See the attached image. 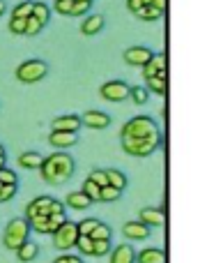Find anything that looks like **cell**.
Masks as SVG:
<instances>
[{"instance_id":"44dd1931","label":"cell","mask_w":207,"mask_h":263,"mask_svg":"<svg viewBox=\"0 0 207 263\" xmlns=\"http://www.w3.org/2000/svg\"><path fill=\"white\" fill-rule=\"evenodd\" d=\"M104 26H106V21H104L101 14H88V16H83V21H81V32L86 37H95L104 30Z\"/></svg>"},{"instance_id":"5bb4252c","label":"cell","mask_w":207,"mask_h":263,"mask_svg":"<svg viewBox=\"0 0 207 263\" xmlns=\"http://www.w3.org/2000/svg\"><path fill=\"white\" fill-rule=\"evenodd\" d=\"M18 194V176L12 168H0V203H7Z\"/></svg>"},{"instance_id":"30bf717a","label":"cell","mask_w":207,"mask_h":263,"mask_svg":"<svg viewBox=\"0 0 207 263\" xmlns=\"http://www.w3.org/2000/svg\"><path fill=\"white\" fill-rule=\"evenodd\" d=\"M76 227H78V236H86L90 240H111L113 238V229L97 217L81 219V222H76Z\"/></svg>"},{"instance_id":"5b68a950","label":"cell","mask_w":207,"mask_h":263,"mask_svg":"<svg viewBox=\"0 0 207 263\" xmlns=\"http://www.w3.org/2000/svg\"><path fill=\"white\" fill-rule=\"evenodd\" d=\"M127 9L138 21L154 23L163 18V14L168 9V0H127Z\"/></svg>"},{"instance_id":"4316f807","label":"cell","mask_w":207,"mask_h":263,"mask_svg":"<svg viewBox=\"0 0 207 263\" xmlns=\"http://www.w3.org/2000/svg\"><path fill=\"white\" fill-rule=\"evenodd\" d=\"M106 178H108V185L117 192H125L129 187V180H127V176L120 168H106Z\"/></svg>"},{"instance_id":"4fadbf2b","label":"cell","mask_w":207,"mask_h":263,"mask_svg":"<svg viewBox=\"0 0 207 263\" xmlns=\"http://www.w3.org/2000/svg\"><path fill=\"white\" fill-rule=\"evenodd\" d=\"M129 90H131V86L127 81H120V79H113V81H106L99 86L101 100L111 102V104H120V102L129 100Z\"/></svg>"},{"instance_id":"277c9868","label":"cell","mask_w":207,"mask_h":263,"mask_svg":"<svg viewBox=\"0 0 207 263\" xmlns=\"http://www.w3.org/2000/svg\"><path fill=\"white\" fill-rule=\"evenodd\" d=\"M143 83L150 95L166 97L168 95V55L166 51H154L152 58L143 67Z\"/></svg>"},{"instance_id":"f546056e","label":"cell","mask_w":207,"mask_h":263,"mask_svg":"<svg viewBox=\"0 0 207 263\" xmlns=\"http://www.w3.org/2000/svg\"><path fill=\"white\" fill-rule=\"evenodd\" d=\"M7 166V150H5V145L0 143V168Z\"/></svg>"},{"instance_id":"ba28073f","label":"cell","mask_w":207,"mask_h":263,"mask_svg":"<svg viewBox=\"0 0 207 263\" xmlns=\"http://www.w3.org/2000/svg\"><path fill=\"white\" fill-rule=\"evenodd\" d=\"M49 21H51V7L46 3L35 0V3H32L30 14H28L26 32H23V37H37L46 26H49Z\"/></svg>"},{"instance_id":"3957f363","label":"cell","mask_w":207,"mask_h":263,"mask_svg":"<svg viewBox=\"0 0 207 263\" xmlns=\"http://www.w3.org/2000/svg\"><path fill=\"white\" fill-rule=\"evenodd\" d=\"M74 171H76V162H74V157L69 153H60V150L46 155L44 162H42V166H39L42 180L51 187L65 185V182L74 176Z\"/></svg>"},{"instance_id":"7402d4cb","label":"cell","mask_w":207,"mask_h":263,"mask_svg":"<svg viewBox=\"0 0 207 263\" xmlns=\"http://www.w3.org/2000/svg\"><path fill=\"white\" fill-rule=\"evenodd\" d=\"M108 263H136V250L131 245H127V242H122V245H115L111 250Z\"/></svg>"},{"instance_id":"8fae6325","label":"cell","mask_w":207,"mask_h":263,"mask_svg":"<svg viewBox=\"0 0 207 263\" xmlns=\"http://www.w3.org/2000/svg\"><path fill=\"white\" fill-rule=\"evenodd\" d=\"M92 5H95V0H53V12L67 18L88 16Z\"/></svg>"},{"instance_id":"83f0119b","label":"cell","mask_w":207,"mask_h":263,"mask_svg":"<svg viewBox=\"0 0 207 263\" xmlns=\"http://www.w3.org/2000/svg\"><path fill=\"white\" fill-rule=\"evenodd\" d=\"M129 100H134V104L143 106L145 102L150 100V92L145 90L143 86H131V90H129Z\"/></svg>"},{"instance_id":"8992f818","label":"cell","mask_w":207,"mask_h":263,"mask_svg":"<svg viewBox=\"0 0 207 263\" xmlns=\"http://www.w3.org/2000/svg\"><path fill=\"white\" fill-rule=\"evenodd\" d=\"M46 74H49V65L39 58H30V60H23L16 69H14V77H16L18 83L23 86H35V83L44 81Z\"/></svg>"},{"instance_id":"ffe728a7","label":"cell","mask_w":207,"mask_h":263,"mask_svg":"<svg viewBox=\"0 0 207 263\" xmlns=\"http://www.w3.org/2000/svg\"><path fill=\"white\" fill-rule=\"evenodd\" d=\"M150 233H152V231H150L145 224H140L138 219L125 222V227H122V236H125L127 240H148Z\"/></svg>"},{"instance_id":"52a82bcc","label":"cell","mask_w":207,"mask_h":263,"mask_svg":"<svg viewBox=\"0 0 207 263\" xmlns=\"http://www.w3.org/2000/svg\"><path fill=\"white\" fill-rule=\"evenodd\" d=\"M28 240H30V227H28L26 219L23 217L9 219L7 227H5V231H3V245L7 247L9 252H16L18 247Z\"/></svg>"},{"instance_id":"603a6c76","label":"cell","mask_w":207,"mask_h":263,"mask_svg":"<svg viewBox=\"0 0 207 263\" xmlns=\"http://www.w3.org/2000/svg\"><path fill=\"white\" fill-rule=\"evenodd\" d=\"M65 208H69V210H76V213H83V210H88L92 205V201L88 199L86 194H83L81 190H76V192H69L67 196H65Z\"/></svg>"},{"instance_id":"6da1fadb","label":"cell","mask_w":207,"mask_h":263,"mask_svg":"<svg viewBox=\"0 0 207 263\" xmlns=\"http://www.w3.org/2000/svg\"><path fill=\"white\" fill-rule=\"evenodd\" d=\"M120 145L129 157L145 159L161 148V129L152 116H134L120 129Z\"/></svg>"},{"instance_id":"9c48e42d","label":"cell","mask_w":207,"mask_h":263,"mask_svg":"<svg viewBox=\"0 0 207 263\" xmlns=\"http://www.w3.org/2000/svg\"><path fill=\"white\" fill-rule=\"evenodd\" d=\"M51 238H53V247H55V250L63 252V254H69L72 250H76V240H78V227H76V222L67 219V222H65L63 227L58 229V231L51 233Z\"/></svg>"},{"instance_id":"4dcf8cb0","label":"cell","mask_w":207,"mask_h":263,"mask_svg":"<svg viewBox=\"0 0 207 263\" xmlns=\"http://www.w3.org/2000/svg\"><path fill=\"white\" fill-rule=\"evenodd\" d=\"M5 14H7V3H5V0H0V18H3Z\"/></svg>"},{"instance_id":"7c38bea8","label":"cell","mask_w":207,"mask_h":263,"mask_svg":"<svg viewBox=\"0 0 207 263\" xmlns=\"http://www.w3.org/2000/svg\"><path fill=\"white\" fill-rule=\"evenodd\" d=\"M32 3H35V0H21L18 5H14L12 7V12H9V21H7V28H9L12 35L23 37V32H26L28 14H30V9H32Z\"/></svg>"},{"instance_id":"cb8c5ba5","label":"cell","mask_w":207,"mask_h":263,"mask_svg":"<svg viewBox=\"0 0 207 263\" xmlns=\"http://www.w3.org/2000/svg\"><path fill=\"white\" fill-rule=\"evenodd\" d=\"M42 162H44V155L37 153V150H26V153H21L16 159V164L21 168H26V171H39Z\"/></svg>"},{"instance_id":"d6986e66","label":"cell","mask_w":207,"mask_h":263,"mask_svg":"<svg viewBox=\"0 0 207 263\" xmlns=\"http://www.w3.org/2000/svg\"><path fill=\"white\" fill-rule=\"evenodd\" d=\"M76 143H78V134H69V132H51L49 134V145L60 150V153H67Z\"/></svg>"},{"instance_id":"ac0fdd59","label":"cell","mask_w":207,"mask_h":263,"mask_svg":"<svg viewBox=\"0 0 207 263\" xmlns=\"http://www.w3.org/2000/svg\"><path fill=\"white\" fill-rule=\"evenodd\" d=\"M81 129V118L76 114H63L55 116L51 120V132H69V134H78Z\"/></svg>"},{"instance_id":"9a60e30c","label":"cell","mask_w":207,"mask_h":263,"mask_svg":"<svg viewBox=\"0 0 207 263\" xmlns=\"http://www.w3.org/2000/svg\"><path fill=\"white\" fill-rule=\"evenodd\" d=\"M78 118H81V127H90V129H106L111 125V116L101 109H88Z\"/></svg>"},{"instance_id":"f1b7e54d","label":"cell","mask_w":207,"mask_h":263,"mask_svg":"<svg viewBox=\"0 0 207 263\" xmlns=\"http://www.w3.org/2000/svg\"><path fill=\"white\" fill-rule=\"evenodd\" d=\"M51 263H86V261H83L78 254H60V256H55Z\"/></svg>"},{"instance_id":"7a4b0ae2","label":"cell","mask_w":207,"mask_h":263,"mask_svg":"<svg viewBox=\"0 0 207 263\" xmlns=\"http://www.w3.org/2000/svg\"><path fill=\"white\" fill-rule=\"evenodd\" d=\"M23 219L28 222L30 231L39 233V236H51L53 231H58L65 222H67V208L60 199L49 194L35 196L30 203L26 205Z\"/></svg>"},{"instance_id":"2e32d148","label":"cell","mask_w":207,"mask_h":263,"mask_svg":"<svg viewBox=\"0 0 207 263\" xmlns=\"http://www.w3.org/2000/svg\"><path fill=\"white\" fill-rule=\"evenodd\" d=\"M152 53H154L152 49L136 44V46H129V49H127L125 53H122V58H125V63L129 65V67H138V69H143V67H145V63H148V60L152 58Z\"/></svg>"},{"instance_id":"d4e9b609","label":"cell","mask_w":207,"mask_h":263,"mask_svg":"<svg viewBox=\"0 0 207 263\" xmlns=\"http://www.w3.org/2000/svg\"><path fill=\"white\" fill-rule=\"evenodd\" d=\"M136 263H166V252L159 247H145L136 252Z\"/></svg>"},{"instance_id":"e0dca14e","label":"cell","mask_w":207,"mask_h":263,"mask_svg":"<svg viewBox=\"0 0 207 263\" xmlns=\"http://www.w3.org/2000/svg\"><path fill=\"white\" fill-rule=\"evenodd\" d=\"M138 222L152 231V229H159L166 224V213L161 208H154V205H145V208L138 210Z\"/></svg>"},{"instance_id":"484cf974","label":"cell","mask_w":207,"mask_h":263,"mask_svg":"<svg viewBox=\"0 0 207 263\" xmlns=\"http://www.w3.org/2000/svg\"><path fill=\"white\" fill-rule=\"evenodd\" d=\"M37 254H39V245H37V242H32V240L23 242V245L16 250V259L21 261V263H30V261H35V259H37Z\"/></svg>"}]
</instances>
